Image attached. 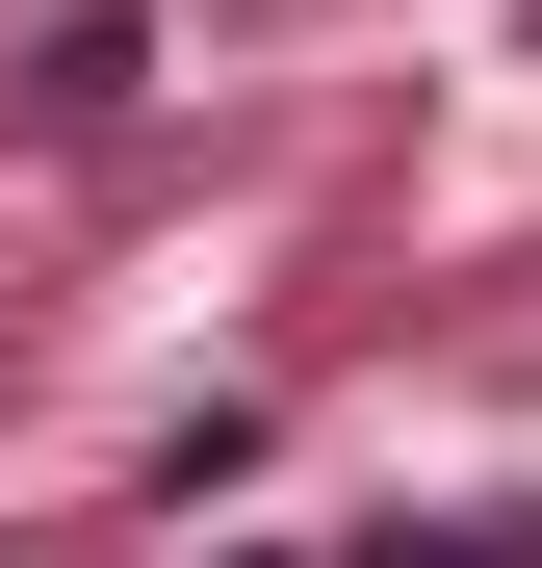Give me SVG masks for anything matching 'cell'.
I'll list each match as a JSON object with an SVG mask.
<instances>
[{
	"mask_svg": "<svg viewBox=\"0 0 542 568\" xmlns=\"http://www.w3.org/2000/svg\"><path fill=\"white\" fill-rule=\"evenodd\" d=\"M130 78H155V27L104 0V27H52V52H27V130H130Z\"/></svg>",
	"mask_w": 542,
	"mask_h": 568,
	"instance_id": "cell-1",
	"label": "cell"
},
{
	"mask_svg": "<svg viewBox=\"0 0 542 568\" xmlns=\"http://www.w3.org/2000/svg\"><path fill=\"white\" fill-rule=\"evenodd\" d=\"M361 568H542V542H361Z\"/></svg>",
	"mask_w": 542,
	"mask_h": 568,
	"instance_id": "cell-2",
	"label": "cell"
}]
</instances>
